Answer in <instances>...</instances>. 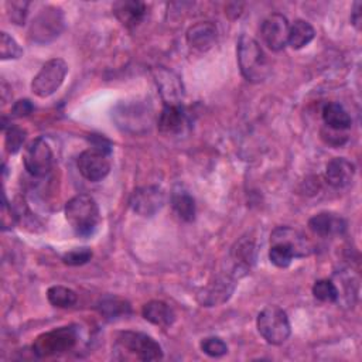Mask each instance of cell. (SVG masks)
Segmentation results:
<instances>
[{
	"mask_svg": "<svg viewBox=\"0 0 362 362\" xmlns=\"http://www.w3.org/2000/svg\"><path fill=\"white\" fill-rule=\"evenodd\" d=\"M201 346V351L204 354H206L208 356H212V358H219V356H223L226 352H228V346L226 344L218 338V337H208V338H204L199 344Z\"/></svg>",
	"mask_w": 362,
	"mask_h": 362,
	"instance_id": "cell-32",
	"label": "cell"
},
{
	"mask_svg": "<svg viewBox=\"0 0 362 362\" xmlns=\"http://www.w3.org/2000/svg\"><path fill=\"white\" fill-rule=\"evenodd\" d=\"M344 130H335V129H329V127H325L321 130V137L322 140L328 144V146H334V147H339L342 146L346 140H348V136L342 133Z\"/></svg>",
	"mask_w": 362,
	"mask_h": 362,
	"instance_id": "cell-34",
	"label": "cell"
},
{
	"mask_svg": "<svg viewBox=\"0 0 362 362\" xmlns=\"http://www.w3.org/2000/svg\"><path fill=\"white\" fill-rule=\"evenodd\" d=\"M65 219L81 238L95 233L100 222V212L96 201L86 194H79L65 204Z\"/></svg>",
	"mask_w": 362,
	"mask_h": 362,
	"instance_id": "cell-2",
	"label": "cell"
},
{
	"mask_svg": "<svg viewBox=\"0 0 362 362\" xmlns=\"http://www.w3.org/2000/svg\"><path fill=\"white\" fill-rule=\"evenodd\" d=\"M322 120L327 127L335 129V130H346L351 127V116L344 109L342 105L337 102L327 103L322 107Z\"/></svg>",
	"mask_w": 362,
	"mask_h": 362,
	"instance_id": "cell-23",
	"label": "cell"
},
{
	"mask_svg": "<svg viewBox=\"0 0 362 362\" xmlns=\"http://www.w3.org/2000/svg\"><path fill=\"white\" fill-rule=\"evenodd\" d=\"M116 18L127 28L139 25L146 17L147 8L143 1L139 0H122L116 1L112 7Z\"/></svg>",
	"mask_w": 362,
	"mask_h": 362,
	"instance_id": "cell-19",
	"label": "cell"
},
{
	"mask_svg": "<svg viewBox=\"0 0 362 362\" xmlns=\"http://www.w3.org/2000/svg\"><path fill=\"white\" fill-rule=\"evenodd\" d=\"M7 6H11V11H10V17L16 24H23L25 14H27V7L28 3L25 1H13V3H7Z\"/></svg>",
	"mask_w": 362,
	"mask_h": 362,
	"instance_id": "cell-35",
	"label": "cell"
},
{
	"mask_svg": "<svg viewBox=\"0 0 362 362\" xmlns=\"http://www.w3.org/2000/svg\"><path fill=\"white\" fill-rule=\"evenodd\" d=\"M120 351L132 354L140 361H158L163 358L160 344L150 335L139 331H122L116 338Z\"/></svg>",
	"mask_w": 362,
	"mask_h": 362,
	"instance_id": "cell-6",
	"label": "cell"
},
{
	"mask_svg": "<svg viewBox=\"0 0 362 362\" xmlns=\"http://www.w3.org/2000/svg\"><path fill=\"white\" fill-rule=\"evenodd\" d=\"M107 153L93 147L82 151L76 160V167L83 178L92 182L102 181L110 171V160Z\"/></svg>",
	"mask_w": 362,
	"mask_h": 362,
	"instance_id": "cell-10",
	"label": "cell"
},
{
	"mask_svg": "<svg viewBox=\"0 0 362 362\" xmlns=\"http://www.w3.org/2000/svg\"><path fill=\"white\" fill-rule=\"evenodd\" d=\"M235 288V280L230 276L216 277L214 281H209L198 293V301L205 307H214L225 303Z\"/></svg>",
	"mask_w": 362,
	"mask_h": 362,
	"instance_id": "cell-15",
	"label": "cell"
},
{
	"mask_svg": "<svg viewBox=\"0 0 362 362\" xmlns=\"http://www.w3.org/2000/svg\"><path fill=\"white\" fill-rule=\"evenodd\" d=\"M361 7H362V4L359 1H356V3H354L352 11H351V21L356 28L361 27Z\"/></svg>",
	"mask_w": 362,
	"mask_h": 362,
	"instance_id": "cell-37",
	"label": "cell"
},
{
	"mask_svg": "<svg viewBox=\"0 0 362 362\" xmlns=\"http://www.w3.org/2000/svg\"><path fill=\"white\" fill-rule=\"evenodd\" d=\"M100 314H103L106 318H117L120 315L130 314L132 308L130 304L126 300H122L119 297H107L103 298L98 305Z\"/></svg>",
	"mask_w": 362,
	"mask_h": 362,
	"instance_id": "cell-27",
	"label": "cell"
},
{
	"mask_svg": "<svg viewBox=\"0 0 362 362\" xmlns=\"http://www.w3.org/2000/svg\"><path fill=\"white\" fill-rule=\"evenodd\" d=\"M233 262V276L245 274L256 259V246L252 239L242 238L239 239L230 252Z\"/></svg>",
	"mask_w": 362,
	"mask_h": 362,
	"instance_id": "cell-21",
	"label": "cell"
},
{
	"mask_svg": "<svg viewBox=\"0 0 362 362\" xmlns=\"http://www.w3.org/2000/svg\"><path fill=\"white\" fill-rule=\"evenodd\" d=\"M313 296L322 301V303H334L338 300L339 297V290L337 288V286L328 280V279H321V280H317L314 284H313Z\"/></svg>",
	"mask_w": 362,
	"mask_h": 362,
	"instance_id": "cell-28",
	"label": "cell"
},
{
	"mask_svg": "<svg viewBox=\"0 0 362 362\" xmlns=\"http://www.w3.org/2000/svg\"><path fill=\"white\" fill-rule=\"evenodd\" d=\"M310 230L321 238L339 236L346 230V222L342 216L334 212H320L310 218Z\"/></svg>",
	"mask_w": 362,
	"mask_h": 362,
	"instance_id": "cell-16",
	"label": "cell"
},
{
	"mask_svg": "<svg viewBox=\"0 0 362 362\" xmlns=\"http://www.w3.org/2000/svg\"><path fill=\"white\" fill-rule=\"evenodd\" d=\"M92 259V250L89 247H76L66 252L62 256V262L68 266H81Z\"/></svg>",
	"mask_w": 362,
	"mask_h": 362,
	"instance_id": "cell-33",
	"label": "cell"
},
{
	"mask_svg": "<svg viewBox=\"0 0 362 362\" xmlns=\"http://www.w3.org/2000/svg\"><path fill=\"white\" fill-rule=\"evenodd\" d=\"M270 243H280L290 247L294 257H305L314 250L311 242L301 232L290 226H277L270 235Z\"/></svg>",
	"mask_w": 362,
	"mask_h": 362,
	"instance_id": "cell-13",
	"label": "cell"
},
{
	"mask_svg": "<svg viewBox=\"0 0 362 362\" xmlns=\"http://www.w3.org/2000/svg\"><path fill=\"white\" fill-rule=\"evenodd\" d=\"M236 55L240 74L246 81L259 83L267 78L270 64L260 44L255 38L242 34L236 44Z\"/></svg>",
	"mask_w": 362,
	"mask_h": 362,
	"instance_id": "cell-1",
	"label": "cell"
},
{
	"mask_svg": "<svg viewBox=\"0 0 362 362\" xmlns=\"http://www.w3.org/2000/svg\"><path fill=\"white\" fill-rule=\"evenodd\" d=\"M76 341L78 334L74 327H59L41 334L33 344V352L40 358L65 354L75 346Z\"/></svg>",
	"mask_w": 362,
	"mask_h": 362,
	"instance_id": "cell-5",
	"label": "cell"
},
{
	"mask_svg": "<svg viewBox=\"0 0 362 362\" xmlns=\"http://www.w3.org/2000/svg\"><path fill=\"white\" fill-rule=\"evenodd\" d=\"M256 327L263 339L272 345H281L291 334L288 317L286 311L277 305L263 308L257 315Z\"/></svg>",
	"mask_w": 362,
	"mask_h": 362,
	"instance_id": "cell-3",
	"label": "cell"
},
{
	"mask_svg": "<svg viewBox=\"0 0 362 362\" xmlns=\"http://www.w3.org/2000/svg\"><path fill=\"white\" fill-rule=\"evenodd\" d=\"M164 202L165 194L157 185L139 187L132 192L129 198V205L132 211L144 218L154 216L163 208Z\"/></svg>",
	"mask_w": 362,
	"mask_h": 362,
	"instance_id": "cell-9",
	"label": "cell"
},
{
	"mask_svg": "<svg viewBox=\"0 0 362 362\" xmlns=\"http://www.w3.org/2000/svg\"><path fill=\"white\" fill-rule=\"evenodd\" d=\"M47 298L51 305L58 308H66L76 303V293L64 286H52L47 291Z\"/></svg>",
	"mask_w": 362,
	"mask_h": 362,
	"instance_id": "cell-26",
	"label": "cell"
},
{
	"mask_svg": "<svg viewBox=\"0 0 362 362\" xmlns=\"http://www.w3.org/2000/svg\"><path fill=\"white\" fill-rule=\"evenodd\" d=\"M187 42L189 48L205 52L212 48L218 38V31L214 23L199 21L187 30Z\"/></svg>",
	"mask_w": 362,
	"mask_h": 362,
	"instance_id": "cell-17",
	"label": "cell"
},
{
	"mask_svg": "<svg viewBox=\"0 0 362 362\" xmlns=\"http://www.w3.org/2000/svg\"><path fill=\"white\" fill-rule=\"evenodd\" d=\"M269 259L270 262L280 267V269H284V267H288L294 259V255L293 252L290 250V247L284 246V245H280V243H273L270 246V250H269Z\"/></svg>",
	"mask_w": 362,
	"mask_h": 362,
	"instance_id": "cell-29",
	"label": "cell"
},
{
	"mask_svg": "<svg viewBox=\"0 0 362 362\" xmlns=\"http://www.w3.org/2000/svg\"><path fill=\"white\" fill-rule=\"evenodd\" d=\"M154 81L164 100V105H181L184 98V88L181 79L167 68L154 69Z\"/></svg>",
	"mask_w": 362,
	"mask_h": 362,
	"instance_id": "cell-14",
	"label": "cell"
},
{
	"mask_svg": "<svg viewBox=\"0 0 362 362\" xmlns=\"http://www.w3.org/2000/svg\"><path fill=\"white\" fill-rule=\"evenodd\" d=\"M23 55V49L18 42L6 31L0 34V57L1 59H16Z\"/></svg>",
	"mask_w": 362,
	"mask_h": 362,
	"instance_id": "cell-30",
	"label": "cell"
},
{
	"mask_svg": "<svg viewBox=\"0 0 362 362\" xmlns=\"http://www.w3.org/2000/svg\"><path fill=\"white\" fill-rule=\"evenodd\" d=\"M171 206L177 216L185 222H191L195 218V201L181 188H177L171 194Z\"/></svg>",
	"mask_w": 362,
	"mask_h": 362,
	"instance_id": "cell-25",
	"label": "cell"
},
{
	"mask_svg": "<svg viewBox=\"0 0 362 362\" xmlns=\"http://www.w3.org/2000/svg\"><path fill=\"white\" fill-rule=\"evenodd\" d=\"M187 124V116L181 105H164L158 115L157 126L163 134L175 136L180 134Z\"/></svg>",
	"mask_w": 362,
	"mask_h": 362,
	"instance_id": "cell-18",
	"label": "cell"
},
{
	"mask_svg": "<svg viewBox=\"0 0 362 362\" xmlns=\"http://www.w3.org/2000/svg\"><path fill=\"white\" fill-rule=\"evenodd\" d=\"M68 74V65L62 58L47 61L31 82V90L38 98H48L59 89Z\"/></svg>",
	"mask_w": 362,
	"mask_h": 362,
	"instance_id": "cell-7",
	"label": "cell"
},
{
	"mask_svg": "<svg viewBox=\"0 0 362 362\" xmlns=\"http://www.w3.org/2000/svg\"><path fill=\"white\" fill-rule=\"evenodd\" d=\"M141 314L144 320L161 328H168L175 321L174 310L167 303L160 300H151L146 303L141 308Z\"/></svg>",
	"mask_w": 362,
	"mask_h": 362,
	"instance_id": "cell-22",
	"label": "cell"
},
{
	"mask_svg": "<svg viewBox=\"0 0 362 362\" xmlns=\"http://www.w3.org/2000/svg\"><path fill=\"white\" fill-rule=\"evenodd\" d=\"M314 37H315L314 27L308 21L298 18L290 25L287 44L294 49H300L308 45L314 40Z\"/></svg>",
	"mask_w": 362,
	"mask_h": 362,
	"instance_id": "cell-24",
	"label": "cell"
},
{
	"mask_svg": "<svg viewBox=\"0 0 362 362\" xmlns=\"http://www.w3.org/2000/svg\"><path fill=\"white\" fill-rule=\"evenodd\" d=\"M23 163L28 174L33 177H44L47 175L54 163V156L49 144L42 139H34L24 150Z\"/></svg>",
	"mask_w": 362,
	"mask_h": 362,
	"instance_id": "cell-8",
	"label": "cell"
},
{
	"mask_svg": "<svg viewBox=\"0 0 362 362\" xmlns=\"http://www.w3.org/2000/svg\"><path fill=\"white\" fill-rule=\"evenodd\" d=\"M290 24L286 16L272 13L262 23V38L272 51H280L287 45Z\"/></svg>",
	"mask_w": 362,
	"mask_h": 362,
	"instance_id": "cell-11",
	"label": "cell"
},
{
	"mask_svg": "<svg viewBox=\"0 0 362 362\" xmlns=\"http://www.w3.org/2000/svg\"><path fill=\"white\" fill-rule=\"evenodd\" d=\"M34 110V105L28 99L17 100L11 107V116L14 117H24L28 116Z\"/></svg>",
	"mask_w": 362,
	"mask_h": 362,
	"instance_id": "cell-36",
	"label": "cell"
},
{
	"mask_svg": "<svg viewBox=\"0 0 362 362\" xmlns=\"http://www.w3.org/2000/svg\"><path fill=\"white\" fill-rule=\"evenodd\" d=\"M355 174V165L344 157H335L325 167V178L329 185L344 188L351 184Z\"/></svg>",
	"mask_w": 362,
	"mask_h": 362,
	"instance_id": "cell-20",
	"label": "cell"
},
{
	"mask_svg": "<svg viewBox=\"0 0 362 362\" xmlns=\"http://www.w3.org/2000/svg\"><path fill=\"white\" fill-rule=\"evenodd\" d=\"M24 140H25V130H23L21 127L10 126V127L6 130L4 144H6V150H7L10 154H16V153L21 148Z\"/></svg>",
	"mask_w": 362,
	"mask_h": 362,
	"instance_id": "cell-31",
	"label": "cell"
},
{
	"mask_svg": "<svg viewBox=\"0 0 362 362\" xmlns=\"http://www.w3.org/2000/svg\"><path fill=\"white\" fill-rule=\"evenodd\" d=\"M65 17L59 7L47 6L33 18L28 28V38L37 44H47L57 38L64 30Z\"/></svg>",
	"mask_w": 362,
	"mask_h": 362,
	"instance_id": "cell-4",
	"label": "cell"
},
{
	"mask_svg": "<svg viewBox=\"0 0 362 362\" xmlns=\"http://www.w3.org/2000/svg\"><path fill=\"white\" fill-rule=\"evenodd\" d=\"M113 117L119 127L134 133L150 124V112L141 103H120L115 107Z\"/></svg>",
	"mask_w": 362,
	"mask_h": 362,
	"instance_id": "cell-12",
	"label": "cell"
}]
</instances>
